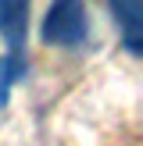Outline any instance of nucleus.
<instances>
[{"label":"nucleus","instance_id":"4","mask_svg":"<svg viewBox=\"0 0 143 146\" xmlns=\"http://www.w3.org/2000/svg\"><path fill=\"white\" fill-rule=\"evenodd\" d=\"M21 75H25V61H21V54H4V57H0V107L7 104L11 86L18 82Z\"/></svg>","mask_w":143,"mask_h":146},{"label":"nucleus","instance_id":"1","mask_svg":"<svg viewBox=\"0 0 143 146\" xmlns=\"http://www.w3.org/2000/svg\"><path fill=\"white\" fill-rule=\"evenodd\" d=\"M43 43L50 46H75L90 32V18H86V0H50L47 14H43Z\"/></svg>","mask_w":143,"mask_h":146},{"label":"nucleus","instance_id":"2","mask_svg":"<svg viewBox=\"0 0 143 146\" xmlns=\"http://www.w3.org/2000/svg\"><path fill=\"white\" fill-rule=\"evenodd\" d=\"M107 7L122 25L129 54H143V0H107Z\"/></svg>","mask_w":143,"mask_h":146},{"label":"nucleus","instance_id":"3","mask_svg":"<svg viewBox=\"0 0 143 146\" xmlns=\"http://www.w3.org/2000/svg\"><path fill=\"white\" fill-rule=\"evenodd\" d=\"M29 29V0H0V36L7 39L11 54H21Z\"/></svg>","mask_w":143,"mask_h":146}]
</instances>
